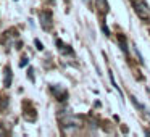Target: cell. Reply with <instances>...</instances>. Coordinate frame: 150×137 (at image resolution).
<instances>
[{"instance_id": "obj_7", "label": "cell", "mask_w": 150, "mask_h": 137, "mask_svg": "<svg viewBox=\"0 0 150 137\" xmlns=\"http://www.w3.org/2000/svg\"><path fill=\"white\" fill-rule=\"evenodd\" d=\"M26 65H28V58H23V60L20 61V66L23 68V66H26Z\"/></svg>"}, {"instance_id": "obj_4", "label": "cell", "mask_w": 150, "mask_h": 137, "mask_svg": "<svg viewBox=\"0 0 150 137\" xmlns=\"http://www.w3.org/2000/svg\"><path fill=\"white\" fill-rule=\"evenodd\" d=\"M97 8L100 10L102 15H107L108 13V2L107 0H97Z\"/></svg>"}, {"instance_id": "obj_6", "label": "cell", "mask_w": 150, "mask_h": 137, "mask_svg": "<svg viewBox=\"0 0 150 137\" xmlns=\"http://www.w3.org/2000/svg\"><path fill=\"white\" fill-rule=\"evenodd\" d=\"M118 40H120V45H121V50H123L124 53L127 52V47H126V39H123V36L118 37Z\"/></svg>"}, {"instance_id": "obj_5", "label": "cell", "mask_w": 150, "mask_h": 137, "mask_svg": "<svg viewBox=\"0 0 150 137\" xmlns=\"http://www.w3.org/2000/svg\"><path fill=\"white\" fill-rule=\"evenodd\" d=\"M11 79H13V73H11L10 66L5 68V87H10L11 85Z\"/></svg>"}, {"instance_id": "obj_3", "label": "cell", "mask_w": 150, "mask_h": 137, "mask_svg": "<svg viewBox=\"0 0 150 137\" xmlns=\"http://www.w3.org/2000/svg\"><path fill=\"white\" fill-rule=\"evenodd\" d=\"M57 47H58V50L62 53H65V55H71V53H73V50L68 49V45H65V44H63L60 39H57Z\"/></svg>"}, {"instance_id": "obj_1", "label": "cell", "mask_w": 150, "mask_h": 137, "mask_svg": "<svg viewBox=\"0 0 150 137\" xmlns=\"http://www.w3.org/2000/svg\"><path fill=\"white\" fill-rule=\"evenodd\" d=\"M134 10H136L137 16L142 18V20H145V18L150 16V8L147 7V4L144 0H136V2H134Z\"/></svg>"}, {"instance_id": "obj_9", "label": "cell", "mask_w": 150, "mask_h": 137, "mask_svg": "<svg viewBox=\"0 0 150 137\" xmlns=\"http://www.w3.org/2000/svg\"><path fill=\"white\" fill-rule=\"evenodd\" d=\"M132 2H136V0H132Z\"/></svg>"}, {"instance_id": "obj_2", "label": "cell", "mask_w": 150, "mask_h": 137, "mask_svg": "<svg viewBox=\"0 0 150 137\" xmlns=\"http://www.w3.org/2000/svg\"><path fill=\"white\" fill-rule=\"evenodd\" d=\"M39 18H40V26H42L44 31H50V29H52L53 21H52V13H50V11H40Z\"/></svg>"}, {"instance_id": "obj_8", "label": "cell", "mask_w": 150, "mask_h": 137, "mask_svg": "<svg viewBox=\"0 0 150 137\" xmlns=\"http://www.w3.org/2000/svg\"><path fill=\"white\" fill-rule=\"evenodd\" d=\"M84 2H86V4H89V2H91V0H84Z\"/></svg>"}]
</instances>
